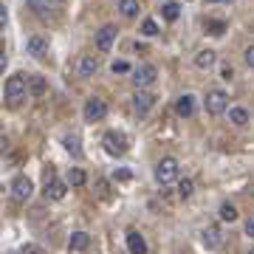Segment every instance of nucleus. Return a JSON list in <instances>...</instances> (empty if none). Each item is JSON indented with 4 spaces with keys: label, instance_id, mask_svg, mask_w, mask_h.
Masks as SVG:
<instances>
[{
    "label": "nucleus",
    "instance_id": "nucleus-3",
    "mask_svg": "<svg viewBox=\"0 0 254 254\" xmlns=\"http://www.w3.org/2000/svg\"><path fill=\"white\" fill-rule=\"evenodd\" d=\"M155 79H158L155 65H138L136 71H133V85H136V88H150Z\"/></svg>",
    "mask_w": 254,
    "mask_h": 254
},
{
    "label": "nucleus",
    "instance_id": "nucleus-6",
    "mask_svg": "<svg viewBox=\"0 0 254 254\" xmlns=\"http://www.w3.org/2000/svg\"><path fill=\"white\" fill-rule=\"evenodd\" d=\"M226 108H229V96L223 91H209L206 93V110L212 116H220Z\"/></svg>",
    "mask_w": 254,
    "mask_h": 254
},
{
    "label": "nucleus",
    "instance_id": "nucleus-13",
    "mask_svg": "<svg viewBox=\"0 0 254 254\" xmlns=\"http://www.w3.org/2000/svg\"><path fill=\"white\" fill-rule=\"evenodd\" d=\"M26 51L31 57H37V60H40V57H46L48 54V43L46 40H43V37H28V43H26Z\"/></svg>",
    "mask_w": 254,
    "mask_h": 254
},
{
    "label": "nucleus",
    "instance_id": "nucleus-7",
    "mask_svg": "<svg viewBox=\"0 0 254 254\" xmlns=\"http://www.w3.org/2000/svg\"><path fill=\"white\" fill-rule=\"evenodd\" d=\"M102 144L108 150L110 155H125L127 153V138L122 133H108V136L102 138Z\"/></svg>",
    "mask_w": 254,
    "mask_h": 254
},
{
    "label": "nucleus",
    "instance_id": "nucleus-35",
    "mask_svg": "<svg viewBox=\"0 0 254 254\" xmlns=\"http://www.w3.org/2000/svg\"><path fill=\"white\" fill-rule=\"evenodd\" d=\"M51 3H63V0H51Z\"/></svg>",
    "mask_w": 254,
    "mask_h": 254
},
{
    "label": "nucleus",
    "instance_id": "nucleus-17",
    "mask_svg": "<svg viewBox=\"0 0 254 254\" xmlns=\"http://www.w3.org/2000/svg\"><path fill=\"white\" fill-rule=\"evenodd\" d=\"M119 11H122V17H127V20L138 17V11H141V0H119Z\"/></svg>",
    "mask_w": 254,
    "mask_h": 254
},
{
    "label": "nucleus",
    "instance_id": "nucleus-18",
    "mask_svg": "<svg viewBox=\"0 0 254 254\" xmlns=\"http://www.w3.org/2000/svg\"><path fill=\"white\" fill-rule=\"evenodd\" d=\"M215 63H218V54H215V51H209V48L198 51V57H195V65H198L200 71H209Z\"/></svg>",
    "mask_w": 254,
    "mask_h": 254
},
{
    "label": "nucleus",
    "instance_id": "nucleus-20",
    "mask_svg": "<svg viewBox=\"0 0 254 254\" xmlns=\"http://www.w3.org/2000/svg\"><path fill=\"white\" fill-rule=\"evenodd\" d=\"M161 14H164V20H170V23H173V20H178V14H181V6H178L175 0H167V3H164V9H161Z\"/></svg>",
    "mask_w": 254,
    "mask_h": 254
},
{
    "label": "nucleus",
    "instance_id": "nucleus-24",
    "mask_svg": "<svg viewBox=\"0 0 254 254\" xmlns=\"http://www.w3.org/2000/svg\"><path fill=\"white\" fill-rule=\"evenodd\" d=\"M85 181H88V175L82 173L79 167H73L71 173H68V184H71V187H82Z\"/></svg>",
    "mask_w": 254,
    "mask_h": 254
},
{
    "label": "nucleus",
    "instance_id": "nucleus-22",
    "mask_svg": "<svg viewBox=\"0 0 254 254\" xmlns=\"http://www.w3.org/2000/svg\"><path fill=\"white\" fill-rule=\"evenodd\" d=\"M28 3H31V9H34L40 17H46L48 11H51V6H54L51 0H28Z\"/></svg>",
    "mask_w": 254,
    "mask_h": 254
},
{
    "label": "nucleus",
    "instance_id": "nucleus-31",
    "mask_svg": "<svg viewBox=\"0 0 254 254\" xmlns=\"http://www.w3.org/2000/svg\"><path fill=\"white\" fill-rule=\"evenodd\" d=\"M246 235L254 237V218H249V223H246Z\"/></svg>",
    "mask_w": 254,
    "mask_h": 254
},
{
    "label": "nucleus",
    "instance_id": "nucleus-2",
    "mask_svg": "<svg viewBox=\"0 0 254 254\" xmlns=\"http://www.w3.org/2000/svg\"><path fill=\"white\" fill-rule=\"evenodd\" d=\"M155 181L161 184V187L178 181V161L175 158H161L158 167H155Z\"/></svg>",
    "mask_w": 254,
    "mask_h": 254
},
{
    "label": "nucleus",
    "instance_id": "nucleus-27",
    "mask_svg": "<svg viewBox=\"0 0 254 254\" xmlns=\"http://www.w3.org/2000/svg\"><path fill=\"white\" fill-rule=\"evenodd\" d=\"M178 195H181V198H190V195H192V181H190V178L178 181Z\"/></svg>",
    "mask_w": 254,
    "mask_h": 254
},
{
    "label": "nucleus",
    "instance_id": "nucleus-5",
    "mask_svg": "<svg viewBox=\"0 0 254 254\" xmlns=\"http://www.w3.org/2000/svg\"><path fill=\"white\" fill-rule=\"evenodd\" d=\"M31 192H34V187H31V181H28L26 175H17V178L11 181V198L17 200V203L28 200L31 198Z\"/></svg>",
    "mask_w": 254,
    "mask_h": 254
},
{
    "label": "nucleus",
    "instance_id": "nucleus-29",
    "mask_svg": "<svg viewBox=\"0 0 254 254\" xmlns=\"http://www.w3.org/2000/svg\"><path fill=\"white\" fill-rule=\"evenodd\" d=\"M130 71V65L125 63V60H119V63H113V73H127Z\"/></svg>",
    "mask_w": 254,
    "mask_h": 254
},
{
    "label": "nucleus",
    "instance_id": "nucleus-36",
    "mask_svg": "<svg viewBox=\"0 0 254 254\" xmlns=\"http://www.w3.org/2000/svg\"><path fill=\"white\" fill-rule=\"evenodd\" d=\"M249 254H254V249H252V252H249Z\"/></svg>",
    "mask_w": 254,
    "mask_h": 254
},
{
    "label": "nucleus",
    "instance_id": "nucleus-12",
    "mask_svg": "<svg viewBox=\"0 0 254 254\" xmlns=\"http://www.w3.org/2000/svg\"><path fill=\"white\" fill-rule=\"evenodd\" d=\"M127 249H130V254H147V243H144V237L138 235L136 229H130L127 232Z\"/></svg>",
    "mask_w": 254,
    "mask_h": 254
},
{
    "label": "nucleus",
    "instance_id": "nucleus-34",
    "mask_svg": "<svg viewBox=\"0 0 254 254\" xmlns=\"http://www.w3.org/2000/svg\"><path fill=\"white\" fill-rule=\"evenodd\" d=\"M206 3H232V0H206Z\"/></svg>",
    "mask_w": 254,
    "mask_h": 254
},
{
    "label": "nucleus",
    "instance_id": "nucleus-25",
    "mask_svg": "<svg viewBox=\"0 0 254 254\" xmlns=\"http://www.w3.org/2000/svg\"><path fill=\"white\" fill-rule=\"evenodd\" d=\"M141 34H144V37H155V34H158V23L147 17L144 23H141Z\"/></svg>",
    "mask_w": 254,
    "mask_h": 254
},
{
    "label": "nucleus",
    "instance_id": "nucleus-33",
    "mask_svg": "<svg viewBox=\"0 0 254 254\" xmlns=\"http://www.w3.org/2000/svg\"><path fill=\"white\" fill-rule=\"evenodd\" d=\"M220 76H223V79H232V68H229V65H226V68L220 71Z\"/></svg>",
    "mask_w": 254,
    "mask_h": 254
},
{
    "label": "nucleus",
    "instance_id": "nucleus-1",
    "mask_svg": "<svg viewBox=\"0 0 254 254\" xmlns=\"http://www.w3.org/2000/svg\"><path fill=\"white\" fill-rule=\"evenodd\" d=\"M28 91H31V88L26 85V79H23L20 73L9 76V79H6V105H9V108H20V105L26 102Z\"/></svg>",
    "mask_w": 254,
    "mask_h": 254
},
{
    "label": "nucleus",
    "instance_id": "nucleus-14",
    "mask_svg": "<svg viewBox=\"0 0 254 254\" xmlns=\"http://www.w3.org/2000/svg\"><path fill=\"white\" fill-rule=\"evenodd\" d=\"M203 246H206V249H220V246H223V235H220L218 226L203 229Z\"/></svg>",
    "mask_w": 254,
    "mask_h": 254
},
{
    "label": "nucleus",
    "instance_id": "nucleus-26",
    "mask_svg": "<svg viewBox=\"0 0 254 254\" xmlns=\"http://www.w3.org/2000/svg\"><path fill=\"white\" fill-rule=\"evenodd\" d=\"M220 218L232 223V220H237V209L232 206V203H223V206H220Z\"/></svg>",
    "mask_w": 254,
    "mask_h": 254
},
{
    "label": "nucleus",
    "instance_id": "nucleus-9",
    "mask_svg": "<svg viewBox=\"0 0 254 254\" xmlns=\"http://www.w3.org/2000/svg\"><path fill=\"white\" fill-rule=\"evenodd\" d=\"M153 105H155V96H153V93H147V91H141V88H138V93L133 96V108H136L138 116L150 113V110H153Z\"/></svg>",
    "mask_w": 254,
    "mask_h": 254
},
{
    "label": "nucleus",
    "instance_id": "nucleus-19",
    "mask_svg": "<svg viewBox=\"0 0 254 254\" xmlns=\"http://www.w3.org/2000/svg\"><path fill=\"white\" fill-rule=\"evenodd\" d=\"M229 122L237 125V127H243L246 122H249V110H246V108H232V110H229Z\"/></svg>",
    "mask_w": 254,
    "mask_h": 254
},
{
    "label": "nucleus",
    "instance_id": "nucleus-11",
    "mask_svg": "<svg viewBox=\"0 0 254 254\" xmlns=\"http://www.w3.org/2000/svg\"><path fill=\"white\" fill-rule=\"evenodd\" d=\"M76 71H79L82 79H88V76H93V73L99 71V63H96V57L93 54H85L79 60V65H76Z\"/></svg>",
    "mask_w": 254,
    "mask_h": 254
},
{
    "label": "nucleus",
    "instance_id": "nucleus-15",
    "mask_svg": "<svg viewBox=\"0 0 254 254\" xmlns=\"http://www.w3.org/2000/svg\"><path fill=\"white\" fill-rule=\"evenodd\" d=\"M91 246V235L88 232H73L71 240H68V252H85Z\"/></svg>",
    "mask_w": 254,
    "mask_h": 254
},
{
    "label": "nucleus",
    "instance_id": "nucleus-21",
    "mask_svg": "<svg viewBox=\"0 0 254 254\" xmlns=\"http://www.w3.org/2000/svg\"><path fill=\"white\" fill-rule=\"evenodd\" d=\"M28 88H31V93H34V96H43V93L48 91V85H46V79H43V76H31Z\"/></svg>",
    "mask_w": 254,
    "mask_h": 254
},
{
    "label": "nucleus",
    "instance_id": "nucleus-8",
    "mask_svg": "<svg viewBox=\"0 0 254 254\" xmlns=\"http://www.w3.org/2000/svg\"><path fill=\"white\" fill-rule=\"evenodd\" d=\"M46 198H51V200H63L65 198V192H68V184L65 181H60V178H46Z\"/></svg>",
    "mask_w": 254,
    "mask_h": 254
},
{
    "label": "nucleus",
    "instance_id": "nucleus-23",
    "mask_svg": "<svg viewBox=\"0 0 254 254\" xmlns=\"http://www.w3.org/2000/svg\"><path fill=\"white\" fill-rule=\"evenodd\" d=\"M65 150L73 155V158H79L82 155V147H79V138L76 136H65Z\"/></svg>",
    "mask_w": 254,
    "mask_h": 254
},
{
    "label": "nucleus",
    "instance_id": "nucleus-30",
    "mask_svg": "<svg viewBox=\"0 0 254 254\" xmlns=\"http://www.w3.org/2000/svg\"><path fill=\"white\" fill-rule=\"evenodd\" d=\"M246 63H249V68H254V46L246 48Z\"/></svg>",
    "mask_w": 254,
    "mask_h": 254
},
{
    "label": "nucleus",
    "instance_id": "nucleus-4",
    "mask_svg": "<svg viewBox=\"0 0 254 254\" xmlns=\"http://www.w3.org/2000/svg\"><path fill=\"white\" fill-rule=\"evenodd\" d=\"M105 116H108V105H105V99L91 96V99L85 102V119H88V122H102Z\"/></svg>",
    "mask_w": 254,
    "mask_h": 254
},
{
    "label": "nucleus",
    "instance_id": "nucleus-28",
    "mask_svg": "<svg viewBox=\"0 0 254 254\" xmlns=\"http://www.w3.org/2000/svg\"><path fill=\"white\" fill-rule=\"evenodd\" d=\"M206 28H209V34L220 37V34H223V28H226V26H223L220 20H209V23H206Z\"/></svg>",
    "mask_w": 254,
    "mask_h": 254
},
{
    "label": "nucleus",
    "instance_id": "nucleus-10",
    "mask_svg": "<svg viewBox=\"0 0 254 254\" xmlns=\"http://www.w3.org/2000/svg\"><path fill=\"white\" fill-rule=\"evenodd\" d=\"M113 40H116V26H102L96 31V48L99 51H110L113 48Z\"/></svg>",
    "mask_w": 254,
    "mask_h": 254
},
{
    "label": "nucleus",
    "instance_id": "nucleus-16",
    "mask_svg": "<svg viewBox=\"0 0 254 254\" xmlns=\"http://www.w3.org/2000/svg\"><path fill=\"white\" fill-rule=\"evenodd\" d=\"M175 113H178V116H192V113H195V96H190V93H184L181 99L175 102Z\"/></svg>",
    "mask_w": 254,
    "mask_h": 254
},
{
    "label": "nucleus",
    "instance_id": "nucleus-32",
    "mask_svg": "<svg viewBox=\"0 0 254 254\" xmlns=\"http://www.w3.org/2000/svg\"><path fill=\"white\" fill-rule=\"evenodd\" d=\"M23 254H43V252H40V249H37V246H31V243H28L26 249H23Z\"/></svg>",
    "mask_w": 254,
    "mask_h": 254
}]
</instances>
